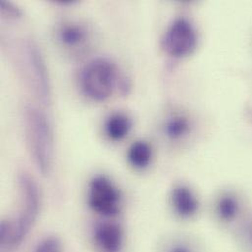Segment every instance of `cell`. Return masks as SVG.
<instances>
[{
	"label": "cell",
	"instance_id": "30bf717a",
	"mask_svg": "<svg viewBox=\"0 0 252 252\" xmlns=\"http://www.w3.org/2000/svg\"><path fill=\"white\" fill-rule=\"evenodd\" d=\"M95 242L102 251L106 252H117L123 243V234L121 229L114 224L99 225L94 234Z\"/></svg>",
	"mask_w": 252,
	"mask_h": 252
},
{
	"label": "cell",
	"instance_id": "9a60e30c",
	"mask_svg": "<svg viewBox=\"0 0 252 252\" xmlns=\"http://www.w3.org/2000/svg\"><path fill=\"white\" fill-rule=\"evenodd\" d=\"M60 40L69 46L80 44L86 38V31L83 27L75 24H65L59 31Z\"/></svg>",
	"mask_w": 252,
	"mask_h": 252
},
{
	"label": "cell",
	"instance_id": "6da1fadb",
	"mask_svg": "<svg viewBox=\"0 0 252 252\" xmlns=\"http://www.w3.org/2000/svg\"><path fill=\"white\" fill-rule=\"evenodd\" d=\"M22 207L14 222L3 221L1 225V244L3 247L16 248L31 231L38 215L40 196L36 184L28 175L20 177Z\"/></svg>",
	"mask_w": 252,
	"mask_h": 252
},
{
	"label": "cell",
	"instance_id": "9c48e42d",
	"mask_svg": "<svg viewBox=\"0 0 252 252\" xmlns=\"http://www.w3.org/2000/svg\"><path fill=\"white\" fill-rule=\"evenodd\" d=\"M27 55L32 75L34 78L37 93L42 99L46 100L49 94V84L47 71L42 56L38 48L33 43H29L27 45Z\"/></svg>",
	"mask_w": 252,
	"mask_h": 252
},
{
	"label": "cell",
	"instance_id": "2e32d148",
	"mask_svg": "<svg viewBox=\"0 0 252 252\" xmlns=\"http://www.w3.org/2000/svg\"><path fill=\"white\" fill-rule=\"evenodd\" d=\"M34 252H62V246L56 238H46L39 243Z\"/></svg>",
	"mask_w": 252,
	"mask_h": 252
},
{
	"label": "cell",
	"instance_id": "ba28073f",
	"mask_svg": "<svg viewBox=\"0 0 252 252\" xmlns=\"http://www.w3.org/2000/svg\"><path fill=\"white\" fill-rule=\"evenodd\" d=\"M156 252H206L199 239L187 234H172L164 237Z\"/></svg>",
	"mask_w": 252,
	"mask_h": 252
},
{
	"label": "cell",
	"instance_id": "7c38bea8",
	"mask_svg": "<svg viewBox=\"0 0 252 252\" xmlns=\"http://www.w3.org/2000/svg\"><path fill=\"white\" fill-rule=\"evenodd\" d=\"M153 157V151L151 145L145 140L134 141L127 152L128 162L132 167L138 170L146 169Z\"/></svg>",
	"mask_w": 252,
	"mask_h": 252
},
{
	"label": "cell",
	"instance_id": "3957f363",
	"mask_svg": "<svg viewBox=\"0 0 252 252\" xmlns=\"http://www.w3.org/2000/svg\"><path fill=\"white\" fill-rule=\"evenodd\" d=\"M28 141L33 159L41 173L49 172L53 153V135L46 117L38 110L29 107L25 111Z\"/></svg>",
	"mask_w": 252,
	"mask_h": 252
},
{
	"label": "cell",
	"instance_id": "277c9868",
	"mask_svg": "<svg viewBox=\"0 0 252 252\" xmlns=\"http://www.w3.org/2000/svg\"><path fill=\"white\" fill-rule=\"evenodd\" d=\"M115 84V66L105 58H97L89 62L81 75L84 93L97 101L107 99L113 93Z\"/></svg>",
	"mask_w": 252,
	"mask_h": 252
},
{
	"label": "cell",
	"instance_id": "8992f818",
	"mask_svg": "<svg viewBox=\"0 0 252 252\" xmlns=\"http://www.w3.org/2000/svg\"><path fill=\"white\" fill-rule=\"evenodd\" d=\"M89 204L101 215L113 216L119 211L120 192L107 177L96 176L90 183Z\"/></svg>",
	"mask_w": 252,
	"mask_h": 252
},
{
	"label": "cell",
	"instance_id": "52a82bcc",
	"mask_svg": "<svg viewBox=\"0 0 252 252\" xmlns=\"http://www.w3.org/2000/svg\"><path fill=\"white\" fill-rule=\"evenodd\" d=\"M173 213L182 220L194 218L200 210V200L194 190L184 183H177L170 191Z\"/></svg>",
	"mask_w": 252,
	"mask_h": 252
},
{
	"label": "cell",
	"instance_id": "7a4b0ae2",
	"mask_svg": "<svg viewBox=\"0 0 252 252\" xmlns=\"http://www.w3.org/2000/svg\"><path fill=\"white\" fill-rule=\"evenodd\" d=\"M251 199L239 187H226L215 196L212 212L217 224L231 235L252 211Z\"/></svg>",
	"mask_w": 252,
	"mask_h": 252
},
{
	"label": "cell",
	"instance_id": "4fadbf2b",
	"mask_svg": "<svg viewBox=\"0 0 252 252\" xmlns=\"http://www.w3.org/2000/svg\"><path fill=\"white\" fill-rule=\"evenodd\" d=\"M231 236L238 252H252V209Z\"/></svg>",
	"mask_w": 252,
	"mask_h": 252
},
{
	"label": "cell",
	"instance_id": "e0dca14e",
	"mask_svg": "<svg viewBox=\"0 0 252 252\" xmlns=\"http://www.w3.org/2000/svg\"><path fill=\"white\" fill-rule=\"evenodd\" d=\"M0 6H1V10L8 16H11L13 18H18L21 16V11L11 3L1 1Z\"/></svg>",
	"mask_w": 252,
	"mask_h": 252
},
{
	"label": "cell",
	"instance_id": "5b68a950",
	"mask_svg": "<svg viewBox=\"0 0 252 252\" xmlns=\"http://www.w3.org/2000/svg\"><path fill=\"white\" fill-rule=\"evenodd\" d=\"M197 46V33L192 24L186 18L175 19L167 28L163 38L162 48L175 58L190 55Z\"/></svg>",
	"mask_w": 252,
	"mask_h": 252
},
{
	"label": "cell",
	"instance_id": "5bb4252c",
	"mask_svg": "<svg viewBox=\"0 0 252 252\" xmlns=\"http://www.w3.org/2000/svg\"><path fill=\"white\" fill-rule=\"evenodd\" d=\"M131 127L130 119L121 113H116L109 117L106 122V133L112 140H120L128 133Z\"/></svg>",
	"mask_w": 252,
	"mask_h": 252
},
{
	"label": "cell",
	"instance_id": "8fae6325",
	"mask_svg": "<svg viewBox=\"0 0 252 252\" xmlns=\"http://www.w3.org/2000/svg\"><path fill=\"white\" fill-rule=\"evenodd\" d=\"M191 131V123L184 114H174L170 116L164 124V133L166 137L178 142L185 139Z\"/></svg>",
	"mask_w": 252,
	"mask_h": 252
}]
</instances>
